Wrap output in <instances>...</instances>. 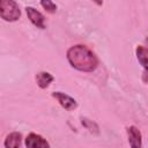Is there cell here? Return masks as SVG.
<instances>
[{
    "mask_svg": "<svg viewBox=\"0 0 148 148\" xmlns=\"http://www.w3.org/2000/svg\"><path fill=\"white\" fill-rule=\"evenodd\" d=\"M69 65L80 72H94L98 66V58L86 45L77 44L71 46L66 52Z\"/></svg>",
    "mask_w": 148,
    "mask_h": 148,
    "instance_id": "obj_1",
    "label": "cell"
},
{
    "mask_svg": "<svg viewBox=\"0 0 148 148\" xmlns=\"http://www.w3.org/2000/svg\"><path fill=\"white\" fill-rule=\"evenodd\" d=\"M0 16L6 22H15L21 16V9L15 1L2 0L0 2Z\"/></svg>",
    "mask_w": 148,
    "mask_h": 148,
    "instance_id": "obj_2",
    "label": "cell"
},
{
    "mask_svg": "<svg viewBox=\"0 0 148 148\" xmlns=\"http://www.w3.org/2000/svg\"><path fill=\"white\" fill-rule=\"evenodd\" d=\"M52 97L56 98L58 101V103L67 111H72L74 109L77 108V102L71 97L69 95L65 94V92H61V91H54L52 92Z\"/></svg>",
    "mask_w": 148,
    "mask_h": 148,
    "instance_id": "obj_3",
    "label": "cell"
},
{
    "mask_svg": "<svg viewBox=\"0 0 148 148\" xmlns=\"http://www.w3.org/2000/svg\"><path fill=\"white\" fill-rule=\"evenodd\" d=\"M25 148H51L50 143L42 135L29 133L25 138Z\"/></svg>",
    "mask_w": 148,
    "mask_h": 148,
    "instance_id": "obj_4",
    "label": "cell"
},
{
    "mask_svg": "<svg viewBox=\"0 0 148 148\" xmlns=\"http://www.w3.org/2000/svg\"><path fill=\"white\" fill-rule=\"evenodd\" d=\"M128 143L131 148H141L142 147V135L140 130L136 126H128L126 128Z\"/></svg>",
    "mask_w": 148,
    "mask_h": 148,
    "instance_id": "obj_5",
    "label": "cell"
},
{
    "mask_svg": "<svg viewBox=\"0 0 148 148\" xmlns=\"http://www.w3.org/2000/svg\"><path fill=\"white\" fill-rule=\"evenodd\" d=\"M25 12H27L28 18L35 27H37L39 29H45V17L40 12L35 9L34 7H27Z\"/></svg>",
    "mask_w": 148,
    "mask_h": 148,
    "instance_id": "obj_6",
    "label": "cell"
},
{
    "mask_svg": "<svg viewBox=\"0 0 148 148\" xmlns=\"http://www.w3.org/2000/svg\"><path fill=\"white\" fill-rule=\"evenodd\" d=\"M135 52L139 62L143 67V79L146 81V77L148 76V51L145 46H138Z\"/></svg>",
    "mask_w": 148,
    "mask_h": 148,
    "instance_id": "obj_7",
    "label": "cell"
},
{
    "mask_svg": "<svg viewBox=\"0 0 148 148\" xmlns=\"http://www.w3.org/2000/svg\"><path fill=\"white\" fill-rule=\"evenodd\" d=\"M22 142V134L20 132H12L5 139V148H20Z\"/></svg>",
    "mask_w": 148,
    "mask_h": 148,
    "instance_id": "obj_8",
    "label": "cell"
},
{
    "mask_svg": "<svg viewBox=\"0 0 148 148\" xmlns=\"http://www.w3.org/2000/svg\"><path fill=\"white\" fill-rule=\"evenodd\" d=\"M53 80H54L53 75L49 72H39L36 75V82L40 89H46Z\"/></svg>",
    "mask_w": 148,
    "mask_h": 148,
    "instance_id": "obj_9",
    "label": "cell"
},
{
    "mask_svg": "<svg viewBox=\"0 0 148 148\" xmlns=\"http://www.w3.org/2000/svg\"><path fill=\"white\" fill-rule=\"evenodd\" d=\"M40 6L47 12V13H56L57 12V5L53 2V1H50V0H46V1H40Z\"/></svg>",
    "mask_w": 148,
    "mask_h": 148,
    "instance_id": "obj_10",
    "label": "cell"
},
{
    "mask_svg": "<svg viewBox=\"0 0 148 148\" xmlns=\"http://www.w3.org/2000/svg\"><path fill=\"white\" fill-rule=\"evenodd\" d=\"M82 124L90 131V132H94V130H92V127H95V128H98V126L95 124V123H92L91 120H88V119H86V118H83L82 119Z\"/></svg>",
    "mask_w": 148,
    "mask_h": 148,
    "instance_id": "obj_11",
    "label": "cell"
},
{
    "mask_svg": "<svg viewBox=\"0 0 148 148\" xmlns=\"http://www.w3.org/2000/svg\"><path fill=\"white\" fill-rule=\"evenodd\" d=\"M145 43H146V49H147V51H148V37H146Z\"/></svg>",
    "mask_w": 148,
    "mask_h": 148,
    "instance_id": "obj_12",
    "label": "cell"
}]
</instances>
